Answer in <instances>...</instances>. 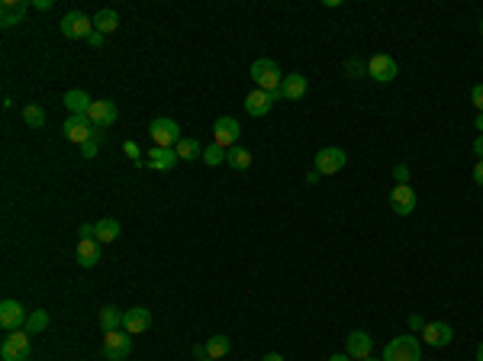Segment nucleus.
Masks as SVG:
<instances>
[{
    "label": "nucleus",
    "mask_w": 483,
    "mask_h": 361,
    "mask_svg": "<svg viewBox=\"0 0 483 361\" xmlns=\"http://www.w3.org/2000/svg\"><path fill=\"white\" fill-rule=\"evenodd\" d=\"M422 339H426V345H432V349H445V345H451V339H455V329L448 323H426Z\"/></svg>",
    "instance_id": "nucleus-16"
},
{
    "label": "nucleus",
    "mask_w": 483,
    "mask_h": 361,
    "mask_svg": "<svg viewBox=\"0 0 483 361\" xmlns=\"http://www.w3.org/2000/svg\"><path fill=\"white\" fill-rule=\"evenodd\" d=\"M87 116H91L93 126H100V130H103V126H113V123H116L120 110H116V103H113V100H93V107H91Z\"/></svg>",
    "instance_id": "nucleus-19"
},
{
    "label": "nucleus",
    "mask_w": 483,
    "mask_h": 361,
    "mask_svg": "<svg viewBox=\"0 0 483 361\" xmlns=\"http://www.w3.org/2000/svg\"><path fill=\"white\" fill-rule=\"evenodd\" d=\"M194 355L197 361H206V345H194Z\"/></svg>",
    "instance_id": "nucleus-40"
},
{
    "label": "nucleus",
    "mask_w": 483,
    "mask_h": 361,
    "mask_svg": "<svg viewBox=\"0 0 483 361\" xmlns=\"http://www.w3.org/2000/svg\"><path fill=\"white\" fill-rule=\"evenodd\" d=\"M174 152H177V158H181V161H194V158L203 155V148H200V142H197V139H181Z\"/></svg>",
    "instance_id": "nucleus-28"
},
{
    "label": "nucleus",
    "mask_w": 483,
    "mask_h": 361,
    "mask_svg": "<svg viewBox=\"0 0 483 361\" xmlns=\"http://www.w3.org/2000/svg\"><path fill=\"white\" fill-rule=\"evenodd\" d=\"M474 152L480 155V161H483V136H477V139H474Z\"/></svg>",
    "instance_id": "nucleus-41"
},
{
    "label": "nucleus",
    "mask_w": 483,
    "mask_h": 361,
    "mask_svg": "<svg viewBox=\"0 0 483 361\" xmlns=\"http://www.w3.org/2000/svg\"><path fill=\"white\" fill-rule=\"evenodd\" d=\"M177 161H181V158H177L174 148H158L155 146L149 152V168H155V171H171Z\"/></svg>",
    "instance_id": "nucleus-21"
},
{
    "label": "nucleus",
    "mask_w": 483,
    "mask_h": 361,
    "mask_svg": "<svg viewBox=\"0 0 483 361\" xmlns=\"http://www.w3.org/2000/svg\"><path fill=\"white\" fill-rule=\"evenodd\" d=\"M309 91V81L303 74H284V81H280V100H300L303 94Z\"/></svg>",
    "instance_id": "nucleus-18"
},
{
    "label": "nucleus",
    "mask_w": 483,
    "mask_h": 361,
    "mask_svg": "<svg viewBox=\"0 0 483 361\" xmlns=\"http://www.w3.org/2000/svg\"><path fill=\"white\" fill-rule=\"evenodd\" d=\"M120 232H122V226L116 220H100L97 222V242H116L120 239Z\"/></svg>",
    "instance_id": "nucleus-27"
},
{
    "label": "nucleus",
    "mask_w": 483,
    "mask_h": 361,
    "mask_svg": "<svg viewBox=\"0 0 483 361\" xmlns=\"http://www.w3.org/2000/svg\"><path fill=\"white\" fill-rule=\"evenodd\" d=\"M264 361H284V355H277V352H271V355H264Z\"/></svg>",
    "instance_id": "nucleus-43"
},
{
    "label": "nucleus",
    "mask_w": 483,
    "mask_h": 361,
    "mask_svg": "<svg viewBox=\"0 0 483 361\" xmlns=\"http://www.w3.org/2000/svg\"><path fill=\"white\" fill-rule=\"evenodd\" d=\"M474 181L483 187V161H477V165H474Z\"/></svg>",
    "instance_id": "nucleus-39"
},
{
    "label": "nucleus",
    "mask_w": 483,
    "mask_h": 361,
    "mask_svg": "<svg viewBox=\"0 0 483 361\" xmlns=\"http://www.w3.org/2000/svg\"><path fill=\"white\" fill-rule=\"evenodd\" d=\"M345 349H348V358L352 361H364V358H371L374 352V335L371 333H364V329H354L352 335H348V342H345Z\"/></svg>",
    "instance_id": "nucleus-10"
},
{
    "label": "nucleus",
    "mask_w": 483,
    "mask_h": 361,
    "mask_svg": "<svg viewBox=\"0 0 483 361\" xmlns=\"http://www.w3.org/2000/svg\"><path fill=\"white\" fill-rule=\"evenodd\" d=\"M477 130H480V136H483V113H477Z\"/></svg>",
    "instance_id": "nucleus-44"
},
{
    "label": "nucleus",
    "mask_w": 483,
    "mask_h": 361,
    "mask_svg": "<svg viewBox=\"0 0 483 361\" xmlns=\"http://www.w3.org/2000/svg\"><path fill=\"white\" fill-rule=\"evenodd\" d=\"M329 361H352V358H348V355H332Z\"/></svg>",
    "instance_id": "nucleus-45"
},
{
    "label": "nucleus",
    "mask_w": 483,
    "mask_h": 361,
    "mask_svg": "<svg viewBox=\"0 0 483 361\" xmlns=\"http://www.w3.org/2000/svg\"><path fill=\"white\" fill-rule=\"evenodd\" d=\"M393 177H397V184H409V168L397 165V168H393Z\"/></svg>",
    "instance_id": "nucleus-34"
},
{
    "label": "nucleus",
    "mask_w": 483,
    "mask_h": 361,
    "mask_svg": "<svg viewBox=\"0 0 483 361\" xmlns=\"http://www.w3.org/2000/svg\"><path fill=\"white\" fill-rule=\"evenodd\" d=\"M65 107H68V113H71V116H87V113H91V107H93V100L84 91H68L65 94Z\"/></svg>",
    "instance_id": "nucleus-22"
},
{
    "label": "nucleus",
    "mask_w": 483,
    "mask_h": 361,
    "mask_svg": "<svg viewBox=\"0 0 483 361\" xmlns=\"http://www.w3.org/2000/svg\"><path fill=\"white\" fill-rule=\"evenodd\" d=\"M383 361H422V345L416 335H397L383 349Z\"/></svg>",
    "instance_id": "nucleus-2"
},
{
    "label": "nucleus",
    "mask_w": 483,
    "mask_h": 361,
    "mask_svg": "<svg viewBox=\"0 0 483 361\" xmlns=\"http://www.w3.org/2000/svg\"><path fill=\"white\" fill-rule=\"evenodd\" d=\"M226 165L235 168V171H245V168H251V152L241 146L226 148Z\"/></svg>",
    "instance_id": "nucleus-25"
},
{
    "label": "nucleus",
    "mask_w": 483,
    "mask_h": 361,
    "mask_svg": "<svg viewBox=\"0 0 483 361\" xmlns=\"http://www.w3.org/2000/svg\"><path fill=\"white\" fill-rule=\"evenodd\" d=\"M122 313H126V310H120V306H103V310H100V329H103V333L120 329V326H122Z\"/></svg>",
    "instance_id": "nucleus-26"
},
{
    "label": "nucleus",
    "mask_w": 483,
    "mask_h": 361,
    "mask_svg": "<svg viewBox=\"0 0 483 361\" xmlns=\"http://www.w3.org/2000/svg\"><path fill=\"white\" fill-rule=\"evenodd\" d=\"M477 361H483V342L477 345Z\"/></svg>",
    "instance_id": "nucleus-46"
},
{
    "label": "nucleus",
    "mask_w": 483,
    "mask_h": 361,
    "mask_svg": "<svg viewBox=\"0 0 483 361\" xmlns=\"http://www.w3.org/2000/svg\"><path fill=\"white\" fill-rule=\"evenodd\" d=\"M364 361H381V358H364Z\"/></svg>",
    "instance_id": "nucleus-47"
},
{
    "label": "nucleus",
    "mask_w": 483,
    "mask_h": 361,
    "mask_svg": "<svg viewBox=\"0 0 483 361\" xmlns=\"http://www.w3.org/2000/svg\"><path fill=\"white\" fill-rule=\"evenodd\" d=\"M319 177H322V175H319V171H316V168H313V171H309V175H307V181H309V184H316V181H319Z\"/></svg>",
    "instance_id": "nucleus-42"
},
{
    "label": "nucleus",
    "mask_w": 483,
    "mask_h": 361,
    "mask_svg": "<svg viewBox=\"0 0 483 361\" xmlns=\"http://www.w3.org/2000/svg\"><path fill=\"white\" fill-rule=\"evenodd\" d=\"M29 319L26 306L19 303V300H3L0 303V326L7 329V333H17V329H23Z\"/></svg>",
    "instance_id": "nucleus-8"
},
{
    "label": "nucleus",
    "mask_w": 483,
    "mask_h": 361,
    "mask_svg": "<svg viewBox=\"0 0 483 361\" xmlns=\"http://www.w3.org/2000/svg\"><path fill=\"white\" fill-rule=\"evenodd\" d=\"M78 236H81V239H97V226H91V222H84L81 229H78Z\"/></svg>",
    "instance_id": "nucleus-36"
},
{
    "label": "nucleus",
    "mask_w": 483,
    "mask_h": 361,
    "mask_svg": "<svg viewBox=\"0 0 483 361\" xmlns=\"http://www.w3.org/2000/svg\"><path fill=\"white\" fill-rule=\"evenodd\" d=\"M280 100V94H268V91H261V87H255V91L245 97V113L248 116H268L271 107Z\"/></svg>",
    "instance_id": "nucleus-12"
},
{
    "label": "nucleus",
    "mask_w": 483,
    "mask_h": 361,
    "mask_svg": "<svg viewBox=\"0 0 483 361\" xmlns=\"http://www.w3.org/2000/svg\"><path fill=\"white\" fill-rule=\"evenodd\" d=\"M345 161H348V155H345V148L338 146H325L316 152V171L319 175H338L345 168Z\"/></svg>",
    "instance_id": "nucleus-7"
},
{
    "label": "nucleus",
    "mask_w": 483,
    "mask_h": 361,
    "mask_svg": "<svg viewBox=\"0 0 483 361\" xmlns=\"http://www.w3.org/2000/svg\"><path fill=\"white\" fill-rule=\"evenodd\" d=\"M480 33H483V23H480Z\"/></svg>",
    "instance_id": "nucleus-48"
},
{
    "label": "nucleus",
    "mask_w": 483,
    "mask_h": 361,
    "mask_svg": "<svg viewBox=\"0 0 483 361\" xmlns=\"http://www.w3.org/2000/svg\"><path fill=\"white\" fill-rule=\"evenodd\" d=\"M23 120H26V126H33V130H42V126H46V110H42L39 103H26V107H23Z\"/></svg>",
    "instance_id": "nucleus-29"
},
{
    "label": "nucleus",
    "mask_w": 483,
    "mask_h": 361,
    "mask_svg": "<svg viewBox=\"0 0 483 361\" xmlns=\"http://www.w3.org/2000/svg\"><path fill=\"white\" fill-rule=\"evenodd\" d=\"M213 136H216V146L233 148L235 142H239V136H241L239 120H235V116H219V120L213 123Z\"/></svg>",
    "instance_id": "nucleus-11"
},
{
    "label": "nucleus",
    "mask_w": 483,
    "mask_h": 361,
    "mask_svg": "<svg viewBox=\"0 0 483 361\" xmlns=\"http://www.w3.org/2000/svg\"><path fill=\"white\" fill-rule=\"evenodd\" d=\"M26 10H29L26 0H3L0 3V26L10 29V26H17V23H23Z\"/></svg>",
    "instance_id": "nucleus-17"
},
{
    "label": "nucleus",
    "mask_w": 483,
    "mask_h": 361,
    "mask_svg": "<svg viewBox=\"0 0 483 361\" xmlns=\"http://www.w3.org/2000/svg\"><path fill=\"white\" fill-rule=\"evenodd\" d=\"M203 161H206L210 168L223 165V161H226V148H223V146H216V142H213V146H206V148H203Z\"/></svg>",
    "instance_id": "nucleus-31"
},
{
    "label": "nucleus",
    "mask_w": 483,
    "mask_h": 361,
    "mask_svg": "<svg viewBox=\"0 0 483 361\" xmlns=\"http://www.w3.org/2000/svg\"><path fill=\"white\" fill-rule=\"evenodd\" d=\"M409 329H412V333H422V329H426V319H422L419 313H412L409 316Z\"/></svg>",
    "instance_id": "nucleus-35"
},
{
    "label": "nucleus",
    "mask_w": 483,
    "mask_h": 361,
    "mask_svg": "<svg viewBox=\"0 0 483 361\" xmlns=\"http://www.w3.org/2000/svg\"><path fill=\"white\" fill-rule=\"evenodd\" d=\"M93 33V19L84 17L81 10H68L62 17V36L65 39H87Z\"/></svg>",
    "instance_id": "nucleus-6"
},
{
    "label": "nucleus",
    "mask_w": 483,
    "mask_h": 361,
    "mask_svg": "<svg viewBox=\"0 0 483 361\" xmlns=\"http://www.w3.org/2000/svg\"><path fill=\"white\" fill-rule=\"evenodd\" d=\"M126 152H129V158H136V165H142L139 161V146H136V142H126Z\"/></svg>",
    "instance_id": "nucleus-38"
},
{
    "label": "nucleus",
    "mask_w": 483,
    "mask_h": 361,
    "mask_svg": "<svg viewBox=\"0 0 483 361\" xmlns=\"http://www.w3.org/2000/svg\"><path fill=\"white\" fill-rule=\"evenodd\" d=\"M129 352H132V335L126 329L103 333V358L107 361H126Z\"/></svg>",
    "instance_id": "nucleus-3"
},
{
    "label": "nucleus",
    "mask_w": 483,
    "mask_h": 361,
    "mask_svg": "<svg viewBox=\"0 0 483 361\" xmlns=\"http://www.w3.org/2000/svg\"><path fill=\"white\" fill-rule=\"evenodd\" d=\"M48 326V313L46 310H36V313H29V319H26V326H23V333H29V335H36V333H42Z\"/></svg>",
    "instance_id": "nucleus-30"
},
{
    "label": "nucleus",
    "mask_w": 483,
    "mask_h": 361,
    "mask_svg": "<svg viewBox=\"0 0 483 361\" xmlns=\"http://www.w3.org/2000/svg\"><path fill=\"white\" fill-rule=\"evenodd\" d=\"M0 361H29V333L17 329L0 342Z\"/></svg>",
    "instance_id": "nucleus-5"
},
{
    "label": "nucleus",
    "mask_w": 483,
    "mask_h": 361,
    "mask_svg": "<svg viewBox=\"0 0 483 361\" xmlns=\"http://www.w3.org/2000/svg\"><path fill=\"white\" fill-rule=\"evenodd\" d=\"M345 71L352 74V78H361V74L367 71V65H364V62H358V58H352V62H348V65H345Z\"/></svg>",
    "instance_id": "nucleus-32"
},
{
    "label": "nucleus",
    "mask_w": 483,
    "mask_h": 361,
    "mask_svg": "<svg viewBox=\"0 0 483 361\" xmlns=\"http://www.w3.org/2000/svg\"><path fill=\"white\" fill-rule=\"evenodd\" d=\"M251 78H255V84H258L261 91H268V94H277L280 81H284V74H280L274 58H255L251 62Z\"/></svg>",
    "instance_id": "nucleus-1"
},
{
    "label": "nucleus",
    "mask_w": 483,
    "mask_h": 361,
    "mask_svg": "<svg viewBox=\"0 0 483 361\" xmlns=\"http://www.w3.org/2000/svg\"><path fill=\"white\" fill-rule=\"evenodd\" d=\"M93 136V123L91 116H68L65 120V139L68 142H78V146H84V142Z\"/></svg>",
    "instance_id": "nucleus-14"
},
{
    "label": "nucleus",
    "mask_w": 483,
    "mask_h": 361,
    "mask_svg": "<svg viewBox=\"0 0 483 361\" xmlns=\"http://www.w3.org/2000/svg\"><path fill=\"white\" fill-rule=\"evenodd\" d=\"M206 358H226V355H229V349H233V342H229V335H210V339H206Z\"/></svg>",
    "instance_id": "nucleus-24"
},
{
    "label": "nucleus",
    "mask_w": 483,
    "mask_h": 361,
    "mask_svg": "<svg viewBox=\"0 0 483 361\" xmlns=\"http://www.w3.org/2000/svg\"><path fill=\"white\" fill-rule=\"evenodd\" d=\"M152 326V313L145 310V306H132V310H126L122 313V329L129 335H139V333H145Z\"/></svg>",
    "instance_id": "nucleus-15"
},
{
    "label": "nucleus",
    "mask_w": 483,
    "mask_h": 361,
    "mask_svg": "<svg viewBox=\"0 0 483 361\" xmlns=\"http://www.w3.org/2000/svg\"><path fill=\"white\" fill-rule=\"evenodd\" d=\"M471 103L477 107V113H483V84H474V91H471Z\"/></svg>",
    "instance_id": "nucleus-33"
},
{
    "label": "nucleus",
    "mask_w": 483,
    "mask_h": 361,
    "mask_svg": "<svg viewBox=\"0 0 483 361\" xmlns=\"http://www.w3.org/2000/svg\"><path fill=\"white\" fill-rule=\"evenodd\" d=\"M397 58L387 55V52H377V55L367 62V78H374V81H381V84H390L393 78H397Z\"/></svg>",
    "instance_id": "nucleus-9"
},
{
    "label": "nucleus",
    "mask_w": 483,
    "mask_h": 361,
    "mask_svg": "<svg viewBox=\"0 0 483 361\" xmlns=\"http://www.w3.org/2000/svg\"><path fill=\"white\" fill-rule=\"evenodd\" d=\"M78 265L81 268H97V261H100V242L97 239H78Z\"/></svg>",
    "instance_id": "nucleus-20"
},
{
    "label": "nucleus",
    "mask_w": 483,
    "mask_h": 361,
    "mask_svg": "<svg viewBox=\"0 0 483 361\" xmlns=\"http://www.w3.org/2000/svg\"><path fill=\"white\" fill-rule=\"evenodd\" d=\"M390 206L397 216H409L412 210H416V191L409 184H397L390 191Z\"/></svg>",
    "instance_id": "nucleus-13"
},
{
    "label": "nucleus",
    "mask_w": 483,
    "mask_h": 361,
    "mask_svg": "<svg viewBox=\"0 0 483 361\" xmlns=\"http://www.w3.org/2000/svg\"><path fill=\"white\" fill-rule=\"evenodd\" d=\"M93 29L97 33H116L120 29V17H116V10H97V17H93Z\"/></svg>",
    "instance_id": "nucleus-23"
},
{
    "label": "nucleus",
    "mask_w": 483,
    "mask_h": 361,
    "mask_svg": "<svg viewBox=\"0 0 483 361\" xmlns=\"http://www.w3.org/2000/svg\"><path fill=\"white\" fill-rule=\"evenodd\" d=\"M149 136L158 148H177V142H181V126H177L174 120H167V116H158V120L149 123Z\"/></svg>",
    "instance_id": "nucleus-4"
},
{
    "label": "nucleus",
    "mask_w": 483,
    "mask_h": 361,
    "mask_svg": "<svg viewBox=\"0 0 483 361\" xmlns=\"http://www.w3.org/2000/svg\"><path fill=\"white\" fill-rule=\"evenodd\" d=\"M206 361H216V358H206Z\"/></svg>",
    "instance_id": "nucleus-49"
},
{
    "label": "nucleus",
    "mask_w": 483,
    "mask_h": 361,
    "mask_svg": "<svg viewBox=\"0 0 483 361\" xmlns=\"http://www.w3.org/2000/svg\"><path fill=\"white\" fill-rule=\"evenodd\" d=\"M87 42H91L93 49H100V46H103V33H97V29H93L91 36H87Z\"/></svg>",
    "instance_id": "nucleus-37"
}]
</instances>
